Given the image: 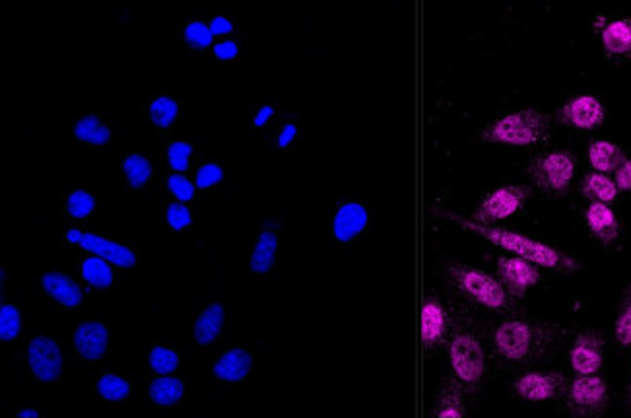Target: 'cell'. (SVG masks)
<instances>
[{
  "mask_svg": "<svg viewBox=\"0 0 631 418\" xmlns=\"http://www.w3.org/2000/svg\"><path fill=\"white\" fill-rule=\"evenodd\" d=\"M550 115L537 107H525L502 115L482 131V141L509 146H538L550 136Z\"/></svg>",
  "mask_w": 631,
  "mask_h": 418,
  "instance_id": "cell-2",
  "label": "cell"
},
{
  "mask_svg": "<svg viewBox=\"0 0 631 418\" xmlns=\"http://www.w3.org/2000/svg\"><path fill=\"white\" fill-rule=\"evenodd\" d=\"M253 366L251 355L243 348H234L214 364L216 378L224 381H242Z\"/></svg>",
  "mask_w": 631,
  "mask_h": 418,
  "instance_id": "cell-21",
  "label": "cell"
},
{
  "mask_svg": "<svg viewBox=\"0 0 631 418\" xmlns=\"http://www.w3.org/2000/svg\"><path fill=\"white\" fill-rule=\"evenodd\" d=\"M28 362L31 372H34V376L39 381L51 383L61 376V370H62L61 348L57 342L47 337H37L29 342Z\"/></svg>",
  "mask_w": 631,
  "mask_h": 418,
  "instance_id": "cell-13",
  "label": "cell"
},
{
  "mask_svg": "<svg viewBox=\"0 0 631 418\" xmlns=\"http://www.w3.org/2000/svg\"><path fill=\"white\" fill-rule=\"evenodd\" d=\"M585 222L589 232L602 245H614L622 235V226H619L616 212L604 202H591L585 210Z\"/></svg>",
  "mask_w": 631,
  "mask_h": 418,
  "instance_id": "cell-14",
  "label": "cell"
},
{
  "mask_svg": "<svg viewBox=\"0 0 631 418\" xmlns=\"http://www.w3.org/2000/svg\"><path fill=\"white\" fill-rule=\"evenodd\" d=\"M445 273H447V281L472 304L494 309V312H504L511 307V296L504 284L486 271L463 263H449Z\"/></svg>",
  "mask_w": 631,
  "mask_h": 418,
  "instance_id": "cell-3",
  "label": "cell"
},
{
  "mask_svg": "<svg viewBox=\"0 0 631 418\" xmlns=\"http://www.w3.org/2000/svg\"><path fill=\"white\" fill-rule=\"evenodd\" d=\"M237 53H239V47L235 45L234 41H222L214 47V55L220 61H232L237 57Z\"/></svg>",
  "mask_w": 631,
  "mask_h": 418,
  "instance_id": "cell-43",
  "label": "cell"
},
{
  "mask_svg": "<svg viewBox=\"0 0 631 418\" xmlns=\"http://www.w3.org/2000/svg\"><path fill=\"white\" fill-rule=\"evenodd\" d=\"M82 234H84V232H80V230H70V232L67 234V240H69L70 243H80Z\"/></svg>",
  "mask_w": 631,
  "mask_h": 418,
  "instance_id": "cell-47",
  "label": "cell"
},
{
  "mask_svg": "<svg viewBox=\"0 0 631 418\" xmlns=\"http://www.w3.org/2000/svg\"><path fill=\"white\" fill-rule=\"evenodd\" d=\"M150 366L158 373H171L179 366L177 352L163 348V347H156L154 350L150 352Z\"/></svg>",
  "mask_w": 631,
  "mask_h": 418,
  "instance_id": "cell-35",
  "label": "cell"
},
{
  "mask_svg": "<svg viewBox=\"0 0 631 418\" xmlns=\"http://www.w3.org/2000/svg\"><path fill=\"white\" fill-rule=\"evenodd\" d=\"M575 154L571 150H548L538 154L529 166V177L535 187L548 195H565L575 179Z\"/></svg>",
  "mask_w": 631,
  "mask_h": 418,
  "instance_id": "cell-4",
  "label": "cell"
},
{
  "mask_svg": "<svg viewBox=\"0 0 631 418\" xmlns=\"http://www.w3.org/2000/svg\"><path fill=\"white\" fill-rule=\"evenodd\" d=\"M570 364L578 376L598 373L604 364V339L594 329L581 331L570 350Z\"/></svg>",
  "mask_w": 631,
  "mask_h": 418,
  "instance_id": "cell-11",
  "label": "cell"
},
{
  "mask_svg": "<svg viewBox=\"0 0 631 418\" xmlns=\"http://www.w3.org/2000/svg\"><path fill=\"white\" fill-rule=\"evenodd\" d=\"M191 154H193V146L189 143H173L168 150V160L173 169L183 171L189 168Z\"/></svg>",
  "mask_w": 631,
  "mask_h": 418,
  "instance_id": "cell-38",
  "label": "cell"
},
{
  "mask_svg": "<svg viewBox=\"0 0 631 418\" xmlns=\"http://www.w3.org/2000/svg\"><path fill=\"white\" fill-rule=\"evenodd\" d=\"M629 29H631V20H629Z\"/></svg>",
  "mask_w": 631,
  "mask_h": 418,
  "instance_id": "cell-50",
  "label": "cell"
},
{
  "mask_svg": "<svg viewBox=\"0 0 631 418\" xmlns=\"http://www.w3.org/2000/svg\"><path fill=\"white\" fill-rule=\"evenodd\" d=\"M21 327V317L20 312L10 304H4L0 307V339L3 340H12L18 337Z\"/></svg>",
  "mask_w": 631,
  "mask_h": 418,
  "instance_id": "cell-34",
  "label": "cell"
},
{
  "mask_svg": "<svg viewBox=\"0 0 631 418\" xmlns=\"http://www.w3.org/2000/svg\"><path fill=\"white\" fill-rule=\"evenodd\" d=\"M544 333L527 321L507 319L494 331V345L509 362H523L532 357Z\"/></svg>",
  "mask_w": 631,
  "mask_h": 418,
  "instance_id": "cell-8",
  "label": "cell"
},
{
  "mask_svg": "<svg viewBox=\"0 0 631 418\" xmlns=\"http://www.w3.org/2000/svg\"><path fill=\"white\" fill-rule=\"evenodd\" d=\"M184 39H187L191 45L204 49L212 43V31L209 26H204L202 21H193V24H189L187 29H184Z\"/></svg>",
  "mask_w": 631,
  "mask_h": 418,
  "instance_id": "cell-37",
  "label": "cell"
},
{
  "mask_svg": "<svg viewBox=\"0 0 631 418\" xmlns=\"http://www.w3.org/2000/svg\"><path fill=\"white\" fill-rule=\"evenodd\" d=\"M449 360L459 380L466 389H476L486 373V355L482 342L472 333H459L449 347Z\"/></svg>",
  "mask_w": 631,
  "mask_h": 418,
  "instance_id": "cell-6",
  "label": "cell"
},
{
  "mask_svg": "<svg viewBox=\"0 0 631 418\" xmlns=\"http://www.w3.org/2000/svg\"><path fill=\"white\" fill-rule=\"evenodd\" d=\"M123 169H125V176L128 179V184L133 185V187H143L148 184V179L152 176V166L148 160L144 156H138V154H133V156H128L125 160V164H123Z\"/></svg>",
  "mask_w": 631,
  "mask_h": 418,
  "instance_id": "cell-32",
  "label": "cell"
},
{
  "mask_svg": "<svg viewBox=\"0 0 631 418\" xmlns=\"http://www.w3.org/2000/svg\"><path fill=\"white\" fill-rule=\"evenodd\" d=\"M18 416H20V418H24V416L37 418V416H39V413H37L36 409H24V411H20V413H18Z\"/></svg>",
  "mask_w": 631,
  "mask_h": 418,
  "instance_id": "cell-48",
  "label": "cell"
},
{
  "mask_svg": "<svg viewBox=\"0 0 631 418\" xmlns=\"http://www.w3.org/2000/svg\"><path fill=\"white\" fill-rule=\"evenodd\" d=\"M369 224L367 209L360 202H346L334 214L332 220V234L339 242H352L357 238Z\"/></svg>",
  "mask_w": 631,
  "mask_h": 418,
  "instance_id": "cell-16",
  "label": "cell"
},
{
  "mask_svg": "<svg viewBox=\"0 0 631 418\" xmlns=\"http://www.w3.org/2000/svg\"><path fill=\"white\" fill-rule=\"evenodd\" d=\"M529 201L530 189L527 185H502L492 193H488L482 199V202L476 207L472 214V220L478 224H486V226H494L496 222L507 220L515 217V214L523 212Z\"/></svg>",
  "mask_w": 631,
  "mask_h": 418,
  "instance_id": "cell-5",
  "label": "cell"
},
{
  "mask_svg": "<svg viewBox=\"0 0 631 418\" xmlns=\"http://www.w3.org/2000/svg\"><path fill=\"white\" fill-rule=\"evenodd\" d=\"M497 278L511 298H523L532 286L540 283L538 265L523 257H502L497 261Z\"/></svg>",
  "mask_w": 631,
  "mask_h": 418,
  "instance_id": "cell-10",
  "label": "cell"
},
{
  "mask_svg": "<svg viewBox=\"0 0 631 418\" xmlns=\"http://www.w3.org/2000/svg\"><path fill=\"white\" fill-rule=\"evenodd\" d=\"M568 409L571 416L578 418H593L602 416L608 409V401H611V393H608V385L604 378L591 373V376H578L571 383L568 395Z\"/></svg>",
  "mask_w": 631,
  "mask_h": 418,
  "instance_id": "cell-7",
  "label": "cell"
},
{
  "mask_svg": "<svg viewBox=\"0 0 631 418\" xmlns=\"http://www.w3.org/2000/svg\"><path fill=\"white\" fill-rule=\"evenodd\" d=\"M80 245H82L84 250L95 253L97 257H103V259L111 261L115 265H119V266H123V269H128V266H135V263H136L135 253L130 251L128 248H125V245H119V243L109 242V240H103V238H100V235H95V234H82Z\"/></svg>",
  "mask_w": 631,
  "mask_h": 418,
  "instance_id": "cell-18",
  "label": "cell"
},
{
  "mask_svg": "<svg viewBox=\"0 0 631 418\" xmlns=\"http://www.w3.org/2000/svg\"><path fill=\"white\" fill-rule=\"evenodd\" d=\"M447 218H451L453 222H456L459 226L466 228L469 232H474L476 235H480V238H484L486 242L497 245V248H502L517 257H523V259L542 266V269L558 271L563 275L578 273L581 269V263L575 261L573 257L558 251L556 248H552V245H548V243L527 238V235H523V234L511 232L507 228L486 226V224L466 220V218L456 217V214H447Z\"/></svg>",
  "mask_w": 631,
  "mask_h": 418,
  "instance_id": "cell-1",
  "label": "cell"
},
{
  "mask_svg": "<svg viewBox=\"0 0 631 418\" xmlns=\"http://www.w3.org/2000/svg\"><path fill=\"white\" fill-rule=\"evenodd\" d=\"M606 119V111L602 102L594 95H578L571 98L558 111V121L579 128V131H594Z\"/></svg>",
  "mask_w": 631,
  "mask_h": 418,
  "instance_id": "cell-12",
  "label": "cell"
},
{
  "mask_svg": "<svg viewBox=\"0 0 631 418\" xmlns=\"http://www.w3.org/2000/svg\"><path fill=\"white\" fill-rule=\"evenodd\" d=\"M627 162V156L624 150L614 143L608 141H594L589 146V164L594 171L601 174H611L618 168H622Z\"/></svg>",
  "mask_w": 631,
  "mask_h": 418,
  "instance_id": "cell-19",
  "label": "cell"
},
{
  "mask_svg": "<svg viewBox=\"0 0 631 418\" xmlns=\"http://www.w3.org/2000/svg\"><path fill=\"white\" fill-rule=\"evenodd\" d=\"M225 312L220 304H212L204 309L197 324H194V339H197L199 345L206 347L217 339V335L222 333Z\"/></svg>",
  "mask_w": 631,
  "mask_h": 418,
  "instance_id": "cell-23",
  "label": "cell"
},
{
  "mask_svg": "<svg viewBox=\"0 0 631 418\" xmlns=\"http://www.w3.org/2000/svg\"><path fill=\"white\" fill-rule=\"evenodd\" d=\"M74 135H76V138H80V141L88 143V144H95V146H103L109 143V138H111L109 128L105 125H102V121L97 119L95 115L82 117V119L74 127Z\"/></svg>",
  "mask_w": 631,
  "mask_h": 418,
  "instance_id": "cell-28",
  "label": "cell"
},
{
  "mask_svg": "<svg viewBox=\"0 0 631 418\" xmlns=\"http://www.w3.org/2000/svg\"><path fill=\"white\" fill-rule=\"evenodd\" d=\"M570 383L561 372H529L515 381V393L529 403L553 401L568 395Z\"/></svg>",
  "mask_w": 631,
  "mask_h": 418,
  "instance_id": "cell-9",
  "label": "cell"
},
{
  "mask_svg": "<svg viewBox=\"0 0 631 418\" xmlns=\"http://www.w3.org/2000/svg\"><path fill=\"white\" fill-rule=\"evenodd\" d=\"M43 291H45L51 298L57 299L59 304L67 307H76L82 302V292L78 284H76L72 278L64 276L61 273H47L43 276Z\"/></svg>",
  "mask_w": 631,
  "mask_h": 418,
  "instance_id": "cell-20",
  "label": "cell"
},
{
  "mask_svg": "<svg viewBox=\"0 0 631 418\" xmlns=\"http://www.w3.org/2000/svg\"><path fill=\"white\" fill-rule=\"evenodd\" d=\"M614 337L619 347H631V278L626 286L618 306V314L614 321Z\"/></svg>",
  "mask_w": 631,
  "mask_h": 418,
  "instance_id": "cell-27",
  "label": "cell"
},
{
  "mask_svg": "<svg viewBox=\"0 0 631 418\" xmlns=\"http://www.w3.org/2000/svg\"><path fill=\"white\" fill-rule=\"evenodd\" d=\"M614 174H616L614 181L618 191H626V193L631 191V160H627L622 168H618Z\"/></svg>",
  "mask_w": 631,
  "mask_h": 418,
  "instance_id": "cell-42",
  "label": "cell"
},
{
  "mask_svg": "<svg viewBox=\"0 0 631 418\" xmlns=\"http://www.w3.org/2000/svg\"><path fill=\"white\" fill-rule=\"evenodd\" d=\"M464 385L459 380H449L441 389L438 405H435V416L439 418H464L466 406L463 398Z\"/></svg>",
  "mask_w": 631,
  "mask_h": 418,
  "instance_id": "cell-22",
  "label": "cell"
},
{
  "mask_svg": "<svg viewBox=\"0 0 631 418\" xmlns=\"http://www.w3.org/2000/svg\"><path fill=\"white\" fill-rule=\"evenodd\" d=\"M97 391H100L103 399L123 401L125 398H128L130 385L123 378L113 376V373H105V376L97 381Z\"/></svg>",
  "mask_w": 631,
  "mask_h": 418,
  "instance_id": "cell-33",
  "label": "cell"
},
{
  "mask_svg": "<svg viewBox=\"0 0 631 418\" xmlns=\"http://www.w3.org/2000/svg\"><path fill=\"white\" fill-rule=\"evenodd\" d=\"M276 251H278V238L275 232H263L258 235V240L255 243V250L251 255V271L257 275L268 273L276 261Z\"/></svg>",
  "mask_w": 631,
  "mask_h": 418,
  "instance_id": "cell-25",
  "label": "cell"
},
{
  "mask_svg": "<svg viewBox=\"0 0 631 418\" xmlns=\"http://www.w3.org/2000/svg\"><path fill=\"white\" fill-rule=\"evenodd\" d=\"M296 133H298V128L293 127V125L284 127V131H282V135H280V138H278V144H280V146H288V144L293 141V136H296Z\"/></svg>",
  "mask_w": 631,
  "mask_h": 418,
  "instance_id": "cell-45",
  "label": "cell"
},
{
  "mask_svg": "<svg viewBox=\"0 0 631 418\" xmlns=\"http://www.w3.org/2000/svg\"><path fill=\"white\" fill-rule=\"evenodd\" d=\"M94 207H95V199L88 191H72L69 195L67 209L74 218H86L88 214H92Z\"/></svg>",
  "mask_w": 631,
  "mask_h": 418,
  "instance_id": "cell-36",
  "label": "cell"
},
{
  "mask_svg": "<svg viewBox=\"0 0 631 418\" xmlns=\"http://www.w3.org/2000/svg\"><path fill=\"white\" fill-rule=\"evenodd\" d=\"M272 113H275V110H272V107H263V110H260L258 113H257V117H255V125L257 127H265L266 125V121L270 119V115Z\"/></svg>",
  "mask_w": 631,
  "mask_h": 418,
  "instance_id": "cell-46",
  "label": "cell"
},
{
  "mask_svg": "<svg viewBox=\"0 0 631 418\" xmlns=\"http://www.w3.org/2000/svg\"><path fill=\"white\" fill-rule=\"evenodd\" d=\"M177 113H179L177 102L168 98V95H161V98H156L150 103V119L160 128L169 127L173 121H176Z\"/></svg>",
  "mask_w": 631,
  "mask_h": 418,
  "instance_id": "cell-31",
  "label": "cell"
},
{
  "mask_svg": "<svg viewBox=\"0 0 631 418\" xmlns=\"http://www.w3.org/2000/svg\"><path fill=\"white\" fill-rule=\"evenodd\" d=\"M107 329L97 321L82 324L74 333V347L86 360H100L107 350Z\"/></svg>",
  "mask_w": 631,
  "mask_h": 418,
  "instance_id": "cell-17",
  "label": "cell"
},
{
  "mask_svg": "<svg viewBox=\"0 0 631 418\" xmlns=\"http://www.w3.org/2000/svg\"><path fill=\"white\" fill-rule=\"evenodd\" d=\"M191 222H193V217H191V212H189L187 207H183L181 202H173V205H169V209H168V224H169L171 228L183 230V228H187Z\"/></svg>",
  "mask_w": 631,
  "mask_h": 418,
  "instance_id": "cell-40",
  "label": "cell"
},
{
  "mask_svg": "<svg viewBox=\"0 0 631 418\" xmlns=\"http://www.w3.org/2000/svg\"><path fill=\"white\" fill-rule=\"evenodd\" d=\"M581 193L585 199H589L591 202H604V205H611L618 197V187L616 181L608 177L601 171H593V174H586L583 184H581Z\"/></svg>",
  "mask_w": 631,
  "mask_h": 418,
  "instance_id": "cell-24",
  "label": "cell"
},
{
  "mask_svg": "<svg viewBox=\"0 0 631 418\" xmlns=\"http://www.w3.org/2000/svg\"><path fill=\"white\" fill-rule=\"evenodd\" d=\"M232 29H234L232 21L227 20V18H224V16H216V18L210 21L212 36H225V34H230Z\"/></svg>",
  "mask_w": 631,
  "mask_h": 418,
  "instance_id": "cell-44",
  "label": "cell"
},
{
  "mask_svg": "<svg viewBox=\"0 0 631 418\" xmlns=\"http://www.w3.org/2000/svg\"><path fill=\"white\" fill-rule=\"evenodd\" d=\"M626 405H627V409H631V380L627 383V389H626V398H624Z\"/></svg>",
  "mask_w": 631,
  "mask_h": 418,
  "instance_id": "cell-49",
  "label": "cell"
},
{
  "mask_svg": "<svg viewBox=\"0 0 631 418\" xmlns=\"http://www.w3.org/2000/svg\"><path fill=\"white\" fill-rule=\"evenodd\" d=\"M224 179V169L216 164H204L197 171V187L199 189H209L216 184H220Z\"/></svg>",
  "mask_w": 631,
  "mask_h": 418,
  "instance_id": "cell-39",
  "label": "cell"
},
{
  "mask_svg": "<svg viewBox=\"0 0 631 418\" xmlns=\"http://www.w3.org/2000/svg\"><path fill=\"white\" fill-rule=\"evenodd\" d=\"M602 45L612 55H626L631 51V29L629 21H611L602 31Z\"/></svg>",
  "mask_w": 631,
  "mask_h": 418,
  "instance_id": "cell-26",
  "label": "cell"
},
{
  "mask_svg": "<svg viewBox=\"0 0 631 418\" xmlns=\"http://www.w3.org/2000/svg\"><path fill=\"white\" fill-rule=\"evenodd\" d=\"M183 395L184 385L177 378H160L150 383V398L158 405H176Z\"/></svg>",
  "mask_w": 631,
  "mask_h": 418,
  "instance_id": "cell-29",
  "label": "cell"
},
{
  "mask_svg": "<svg viewBox=\"0 0 631 418\" xmlns=\"http://www.w3.org/2000/svg\"><path fill=\"white\" fill-rule=\"evenodd\" d=\"M449 331V314L438 299H426L422 307V340L428 350L435 348L445 340Z\"/></svg>",
  "mask_w": 631,
  "mask_h": 418,
  "instance_id": "cell-15",
  "label": "cell"
},
{
  "mask_svg": "<svg viewBox=\"0 0 631 418\" xmlns=\"http://www.w3.org/2000/svg\"><path fill=\"white\" fill-rule=\"evenodd\" d=\"M82 276L86 283L95 288H109L113 284V271L102 257H90L82 265Z\"/></svg>",
  "mask_w": 631,
  "mask_h": 418,
  "instance_id": "cell-30",
  "label": "cell"
},
{
  "mask_svg": "<svg viewBox=\"0 0 631 418\" xmlns=\"http://www.w3.org/2000/svg\"><path fill=\"white\" fill-rule=\"evenodd\" d=\"M168 187L179 201H191L194 197V185L183 176H169Z\"/></svg>",
  "mask_w": 631,
  "mask_h": 418,
  "instance_id": "cell-41",
  "label": "cell"
}]
</instances>
